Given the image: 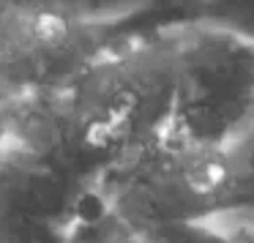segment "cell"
<instances>
[{"label": "cell", "instance_id": "10", "mask_svg": "<svg viewBox=\"0 0 254 243\" xmlns=\"http://www.w3.org/2000/svg\"><path fill=\"white\" fill-rule=\"evenodd\" d=\"M8 107H11V96L6 90H0V150H3L8 137Z\"/></svg>", "mask_w": 254, "mask_h": 243}, {"label": "cell", "instance_id": "7", "mask_svg": "<svg viewBox=\"0 0 254 243\" xmlns=\"http://www.w3.org/2000/svg\"><path fill=\"white\" fill-rule=\"evenodd\" d=\"M107 243H241L219 221L156 227V230H118Z\"/></svg>", "mask_w": 254, "mask_h": 243}, {"label": "cell", "instance_id": "2", "mask_svg": "<svg viewBox=\"0 0 254 243\" xmlns=\"http://www.w3.org/2000/svg\"><path fill=\"white\" fill-rule=\"evenodd\" d=\"M172 58L170 137L202 150L232 145L254 123V41L197 19L164 25Z\"/></svg>", "mask_w": 254, "mask_h": 243}, {"label": "cell", "instance_id": "1", "mask_svg": "<svg viewBox=\"0 0 254 243\" xmlns=\"http://www.w3.org/2000/svg\"><path fill=\"white\" fill-rule=\"evenodd\" d=\"M61 96L79 150L99 175L161 139L170 131L175 104L164 30L128 47L112 44Z\"/></svg>", "mask_w": 254, "mask_h": 243}, {"label": "cell", "instance_id": "8", "mask_svg": "<svg viewBox=\"0 0 254 243\" xmlns=\"http://www.w3.org/2000/svg\"><path fill=\"white\" fill-rule=\"evenodd\" d=\"M178 19H197L254 41V0H186Z\"/></svg>", "mask_w": 254, "mask_h": 243}, {"label": "cell", "instance_id": "3", "mask_svg": "<svg viewBox=\"0 0 254 243\" xmlns=\"http://www.w3.org/2000/svg\"><path fill=\"white\" fill-rule=\"evenodd\" d=\"M93 199L115 230L216 221L227 202L224 148H191L164 134L107 167L93 181Z\"/></svg>", "mask_w": 254, "mask_h": 243}, {"label": "cell", "instance_id": "5", "mask_svg": "<svg viewBox=\"0 0 254 243\" xmlns=\"http://www.w3.org/2000/svg\"><path fill=\"white\" fill-rule=\"evenodd\" d=\"M28 3L63 19H71L77 25H85V28L115 33L121 25L153 11L159 3H167V0H28Z\"/></svg>", "mask_w": 254, "mask_h": 243}, {"label": "cell", "instance_id": "11", "mask_svg": "<svg viewBox=\"0 0 254 243\" xmlns=\"http://www.w3.org/2000/svg\"><path fill=\"white\" fill-rule=\"evenodd\" d=\"M167 3H178V6H183V3H186V0H167Z\"/></svg>", "mask_w": 254, "mask_h": 243}, {"label": "cell", "instance_id": "4", "mask_svg": "<svg viewBox=\"0 0 254 243\" xmlns=\"http://www.w3.org/2000/svg\"><path fill=\"white\" fill-rule=\"evenodd\" d=\"M112 36L28 0H0V90L8 96L66 90L110 50Z\"/></svg>", "mask_w": 254, "mask_h": 243}, {"label": "cell", "instance_id": "6", "mask_svg": "<svg viewBox=\"0 0 254 243\" xmlns=\"http://www.w3.org/2000/svg\"><path fill=\"white\" fill-rule=\"evenodd\" d=\"M224 167L227 202L221 219H254V123L224 148Z\"/></svg>", "mask_w": 254, "mask_h": 243}, {"label": "cell", "instance_id": "9", "mask_svg": "<svg viewBox=\"0 0 254 243\" xmlns=\"http://www.w3.org/2000/svg\"><path fill=\"white\" fill-rule=\"evenodd\" d=\"M0 243H74L68 227L0 205Z\"/></svg>", "mask_w": 254, "mask_h": 243}]
</instances>
